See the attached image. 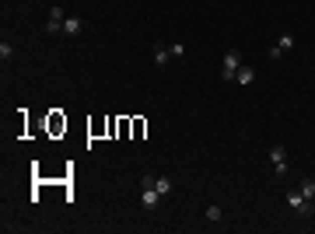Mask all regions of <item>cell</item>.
Returning a JSON list of instances; mask_svg holds the SVG:
<instances>
[{
    "instance_id": "cell-1",
    "label": "cell",
    "mask_w": 315,
    "mask_h": 234,
    "mask_svg": "<svg viewBox=\"0 0 315 234\" xmlns=\"http://www.w3.org/2000/svg\"><path fill=\"white\" fill-rule=\"evenodd\" d=\"M161 199H165V196L154 189V175H144V178H140V206H144L147 213H154L158 206H161Z\"/></svg>"
},
{
    "instance_id": "cell-2",
    "label": "cell",
    "mask_w": 315,
    "mask_h": 234,
    "mask_svg": "<svg viewBox=\"0 0 315 234\" xmlns=\"http://www.w3.org/2000/svg\"><path fill=\"white\" fill-rule=\"evenodd\" d=\"M270 161H273V175H287V147L284 144H270Z\"/></svg>"
},
{
    "instance_id": "cell-3",
    "label": "cell",
    "mask_w": 315,
    "mask_h": 234,
    "mask_svg": "<svg viewBox=\"0 0 315 234\" xmlns=\"http://www.w3.org/2000/svg\"><path fill=\"white\" fill-rule=\"evenodd\" d=\"M294 46H298V39H294L291 32H284V35H280V39L270 46V53H266V56H270V60H280V56H284V53H291Z\"/></svg>"
},
{
    "instance_id": "cell-4",
    "label": "cell",
    "mask_w": 315,
    "mask_h": 234,
    "mask_svg": "<svg viewBox=\"0 0 315 234\" xmlns=\"http://www.w3.org/2000/svg\"><path fill=\"white\" fill-rule=\"evenodd\" d=\"M308 203H312V199H308V196H305L301 189H291V192H287V206H291V210H294L298 217H308V210H312Z\"/></svg>"
},
{
    "instance_id": "cell-5",
    "label": "cell",
    "mask_w": 315,
    "mask_h": 234,
    "mask_svg": "<svg viewBox=\"0 0 315 234\" xmlns=\"http://www.w3.org/2000/svg\"><path fill=\"white\" fill-rule=\"evenodd\" d=\"M238 67H242V53H238V49H228V53H224V63H221V77L235 80Z\"/></svg>"
},
{
    "instance_id": "cell-6",
    "label": "cell",
    "mask_w": 315,
    "mask_h": 234,
    "mask_svg": "<svg viewBox=\"0 0 315 234\" xmlns=\"http://www.w3.org/2000/svg\"><path fill=\"white\" fill-rule=\"evenodd\" d=\"M63 21H67L63 7H53V11H49V21H46V35H60V32H63Z\"/></svg>"
},
{
    "instance_id": "cell-7",
    "label": "cell",
    "mask_w": 315,
    "mask_h": 234,
    "mask_svg": "<svg viewBox=\"0 0 315 234\" xmlns=\"http://www.w3.org/2000/svg\"><path fill=\"white\" fill-rule=\"evenodd\" d=\"M151 60H154V67H165L168 60H175V56H172V46L158 42V46H154V56H151Z\"/></svg>"
},
{
    "instance_id": "cell-8",
    "label": "cell",
    "mask_w": 315,
    "mask_h": 234,
    "mask_svg": "<svg viewBox=\"0 0 315 234\" xmlns=\"http://www.w3.org/2000/svg\"><path fill=\"white\" fill-rule=\"evenodd\" d=\"M81 28H84V21H81L77 14H67V21H63V35H81Z\"/></svg>"
},
{
    "instance_id": "cell-9",
    "label": "cell",
    "mask_w": 315,
    "mask_h": 234,
    "mask_svg": "<svg viewBox=\"0 0 315 234\" xmlns=\"http://www.w3.org/2000/svg\"><path fill=\"white\" fill-rule=\"evenodd\" d=\"M252 80H256V70H252L249 63H242L238 74H235V84H252Z\"/></svg>"
},
{
    "instance_id": "cell-10",
    "label": "cell",
    "mask_w": 315,
    "mask_h": 234,
    "mask_svg": "<svg viewBox=\"0 0 315 234\" xmlns=\"http://www.w3.org/2000/svg\"><path fill=\"white\" fill-rule=\"evenodd\" d=\"M154 189L161 196H168V192H172V178H168V175H154Z\"/></svg>"
},
{
    "instance_id": "cell-11",
    "label": "cell",
    "mask_w": 315,
    "mask_h": 234,
    "mask_svg": "<svg viewBox=\"0 0 315 234\" xmlns=\"http://www.w3.org/2000/svg\"><path fill=\"white\" fill-rule=\"evenodd\" d=\"M298 189H301L308 199H315V178H301V185H298Z\"/></svg>"
},
{
    "instance_id": "cell-12",
    "label": "cell",
    "mask_w": 315,
    "mask_h": 234,
    "mask_svg": "<svg viewBox=\"0 0 315 234\" xmlns=\"http://www.w3.org/2000/svg\"><path fill=\"white\" fill-rule=\"evenodd\" d=\"M11 56H14V46L4 39V42H0V60H4V63H11Z\"/></svg>"
},
{
    "instance_id": "cell-13",
    "label": "cell",
    "mask_w": 315,
    "mask_h": 234,
    "mask_svg": "<svg viewBox=\"0 0 315 234\" xmlns=\"http://www.w3.org/2000/svg\"><path fill=\"white\" fill-rule=\"evenodd\" d=\"M221 217H224V213H221V206H210V210H207V220H210V224H217Z\"/></svg>"
},
{
    "instance_id": "cell-14",
    "label": "cell",
    "mask_w": 315,
    "mask_h": 234,
    "mask_svg": "<svg viewBox=\"0 0 315 234\" xmlns=\"http://www.w3.org/2000/svg\"><path fill=\"white\" fill-rule=\"evenodd\" d=\"M182 53H186V46H182V42H172V56H175V60H179V56H182Z\"/></svg>"
}]
</instances>
